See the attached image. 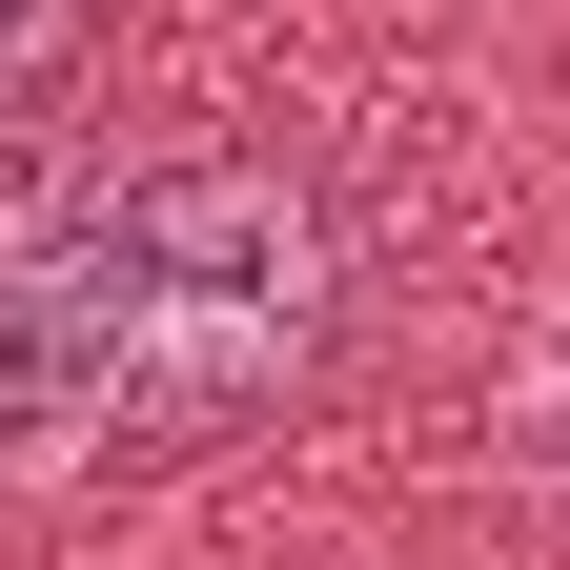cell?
I'll use <instances>...</instances> for the list:
<instances>
[{"label": "cell", "instance_id": "1", "mask_svg": "<svg viewBox=\"0 0 570 570\" xmlns=\"http://www.w3.org/2000/svg\"><path fill=\"white\" fill-rule=\"evenodd\" d=\"M61 265V469H184L245 449L346 367L367 245L306 164H142L41 204Z\"/></svg>", "mask_w": 570, "mask_h": 570}, {"label": "cell", "instance_id": "2", "mask_svg": "<svg viewBox=\"0 0 570 570\" xmlns=\"http://www.w3.org/2000/svg\"><path fill=\"white\" fill-rule=\"evenodd\" d=\"M82 41H102V0H0V142L82 82Z\"/></svg>", "mask_w": 570, "mask_h": 570}]
</instances>
